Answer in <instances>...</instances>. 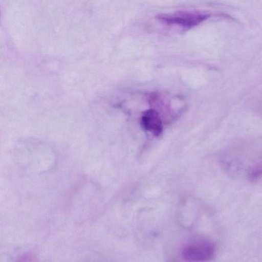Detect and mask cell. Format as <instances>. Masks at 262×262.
Listing matches in <instances>:
<instances>
[{
	"label": "cell",
	"instance_id": "cell-1",
	"mask_svg": "<svg viewBox=\"0 0 262 262\" xmlns=\"http://www.w3.org/2000/svg\"><path fill=\"white\" fill-rule=\"evenodd\" d=\"M17 166L26 172L41 174L52 169L55 164L54 152L48 147L42 145H25L16 151Z\"/></svg>",
	"mask_w": 262,
	"mask_h": 262
},
{
	"label": "cell",
	"instance_id": "cell-2",
	"mask_svg": "<svg viewBox=\"0 0 262 262\" xmlns=\"http://www.w3.org/2000/svg\"><path fill=\"white\" fill-rule=\"evenodd\" d=\"M70 198L72 214L78 221H86L96 215L98 200L95 184L82 181L73 188Z\"/></svg>",
	"mask_w": 262,
	"mask_h": 262
},
{
	"label": "cell",
	"instance_id": "cell-3",
	"mask_svg": "<svg viewBox=\"0 0 262 262\" xmlns=\"http://www.w3.org/2000/svg\"><path fill=\"white\" fill-rule=\"evenodd\" d=\"M215 246L210 241L201 239L184 246L181 251L182 257L187 261H203L212 258L215 254Z\"/></svg>",
	"mask_w": 262,
	"mask_h": 262
},
{
	"label": "cell",
	"instance_id": "cell-4",
	"mask_svg": "<svg viewBox=\"0 0 262 262\" xmlns=\"http://www.w3.org/2000/svg\"><path fill=\"white\" fill-rule=\"evenodd\" d=\"M208 17L209 15L206 14L181 12L173 15L161 14L158 16V18L167 24H176L186 28H191Z\"/></svg>",
	"mask_w": 262,
	"mask_h": 262
},
{
	"label": "cell",
	"instance_id": "cell-5",
	"mask_svg": "<svg viewBox=\"0 0 262 262\" xmlns=\"http://www.w3.org/2000/svg\"><path fill=\"white\" fill-rule=\"evenodd\" d=\"M144 129L156 136H159L162 132L161 120L158 113L153 110H148L143 113L141 120Z\"/></svg>",
	"mask_w": 262,
	"mask_h": 262
},
{
	"label": "cell",
	"instance_id": "cell-6",
	"mask_svg": "<svg viewBox=\"0 0 262 262\" xmlns=\"http://www.w3.org/2000/svg\"><path fill=\"white\" fill-rule=\"evenodd\" d=\"M248 177L252 181L262 179V160L251 168L248 172Z\"/></svg>",
	"mask_w": 262,
	"mask_h": 262
}]
</instances>
